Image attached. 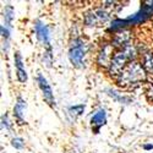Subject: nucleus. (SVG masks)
<instances>
[{
	"mask_svg": "<svg viewBox=\"0 0 153 153\" xmlns=\"http://www.w3.org/2000/svg\"><path fill=\"white\" fill-rule=\"evenodd\" d=\"M107 124V113L103 108L98 109L91 118V127L93 132H99L100 127H103Z\"/></svg>",
	"mask_w": 153,
	"mask_h": 153,
	"instance_id": "obj_10",
	"label": "nucleus"
},
{
	"mask_svg": "<svg viewBox=\"0 0 153 153\" xmlns=\"http://www.w3.org/2000/svg\"><path fill=\"white\" fill-rule=\"evenodd\" d=\"M1 129L4 130H10V121H9V117L6 115H3L1 117Z\"/></svg>",
	"mask_w": 153,
	"mask_h": 153,
	"instance_id": "obj_18",
	"label": "nucleus"
},
{
	"mask_svg": "<svg viewBox=\"0 0 153 153\" xmlns=\"http://www.w3.org/2000/svg\"><path fill=\"white\" fill-rule=\"evenodd\" d=\"M37 82H38V86H39L41 91H42V94H43V98L47 103L50 105V107H55V98H54V93H53V90L50 85L48 83L47 79L42 74H38L37 76Z\"/></svg>",
	"mask_w": 153,
	"mask_h": 153,
	"instance_id": "obj_6",
	"label": "nucleus"
},
{
	"mask_svg": "<svg viewBox=\"0 0 153 153\" xmlns=\"http://www.w3.org/2000/svg\"><path fill=\"white\" fill-rule=\"evenodd\" d=\"M145 148H146V149H148V148H153V146H151V145H148V146H145Z\"/></svg>",
	"mask_w": 153,
	"mask_h": 153,
	"instance_id": "obj_19",
	"label": "nucleus"
},
{
	"mask_svg": "<svg viewBox=\"0 0 153 153\" xmlns=\"http://www.w3.org/2000/svg\"><path fill=\"white\" fill-rule=\"evenodd\" d=\"M114 54H115V53H114V47L110 43H105L103 47L100 48L99 53H98V56H97L98 65L109 69Z\"/></svg>",
	"mask_w": 153,
	"mask_h": 153,
	"instance_id": "obj_7",
	"label": "nucleus"
},
{
	"mask_svg": "<svg viewBox=\"0 0 153 153\" xmlns=\"http://www.w3.org/2000/svg\"><path fill=\"white\" fill-rule=\"evenodd\" d=\"M153 16V0L151 1H145L143 5L141 6L136 14L126 17V19H118V20H114L111 23H110V27L108 31L110 32H119L121 30H124L125 27L127 26H132V25H138V23H142L145 22L146 20L151 19Z\"/></svg>",
	"mask_w": 153,
	"mask_h": 153,
	"instance_id": "obj_1",
	"label": "nucleus"
},
{
	"mask_svg": "<svg viewBox=\"0 0 153 153\" xmlns=\"http://www.w3.org/2000/svg\"><path fill=\"white\" fill-rule=\"evenodd\" d=\"M136 53H137L136 48L130 44L123 49H119L118 52H115V54L113 56V60H111V64L108 69L109 74L114 76V77H118L127 64L134 61L132 59L136 56Z\"/></svg>",
	"mask_w": 153,
	"mask_h": 153,
	"instance_id": "obj_3",
	"label": "nucleus"
},
{
	"mask_svg": "<svg viewBox=\"0 0 153 153\" xmlns=\"http://www.w3.org/2000/svg\"><path fill=\"white\" fill-rule=\"evenodd\" d=\"M12 19H14V7L7 5L4 10V26L10 28V23L12 22Z\"/></svg>",
	"mask_w": 153,
	"mask_h": 153,
	"instance_id": "obj_14",
	"label": "nucleus"
},
{
	"mask_svg": "<svg viewBox=\"0 0 153 153\" xmlns=\"http://www.w3.org/2000/svg\"><path fill=\"white\" fill-rule=\"evenodd\" d=\"M88 45L82 38H75L70 44L69 59L75 68L82 69L85 66V56L87 53Z\"/></svg>",
	"mask_w": 153,
	"mask_h": 153,
	"instance_id": "obj_4",
	"label": "nucleus"
},
{
	"mask_svg": "<svg viewBox=\"0 0 153 153\" xmlns=\"http://www.w3.org/2000/svg\"><path fill=\"white\" fill-rule=\"evenodd\" d=\"M83 110H85V105L83 104H80V105H74V107H71L70 109H69V115L71 117V118H77V117H80L81 114L83 113Z\"/></svg>",
	"mask_w": 153,
	"mask_h": 153,
	"instance_id": "obj_15",
	"label": "nucleus"
},
{
	"mask_svg": "<svg viewBox=\"0 0 153 153\" xmlns=\"http://www.w3.org/2000/svg\"><path fill=\"white\" fill-rule=\"evenodd\" d=\"M15 59V66H16V76H17V80L20 82H26L27 81V72L25 70L23 66V61H22V56L20 54V52H16L14 55Z\"/></svg>",
	"mask_w": 153,
	"mask_h": 153,
	"instance_id": "obj_12",
	"label": "nucleus"
},
{
	"mask_svg": "<svg viewBox=\"0 0 153 153\" xmlns=\"http://www.w3.org/2000/svg\"><path fill=\"white\" fill-rule=\"evenodd\" d=\"M26 108H27L26 100L22 99L21 97H19L16 104L14 107V117H15V119L17 120V123L20 125H22L25 123V114H26Z\"/></svg>",
	"mask_w": 153,
	"mask_h": 153,
	"instance_id": "obj_11",
	"label": "nucleus"
},
{
	"mask_svg": "<svg viewBox=\"0 0 153 153\" xmlns=\"http://www.w3.org/2000/svg\"><path fill=\"white\" fill-rule=\"evenodd\" d=\"M142 66H143L146 72L153 75V53H146L143 55Z\"/></svg>",
	"mask_w": 153,
	"mask_h": 153,
	"instance_id": "obj_13",
	"label": "nucleus"
},
{
	"mask_svg": "<svg viewBox=\"0 0 153 153\" xmlns=\"http://www.w3.org/2000/svg\"><path fill=\"white\" fill-rule=\"evenodd\" d=\"M52 48H47V50L44 52V56H43V60L44 62L47 64V66H50L52 65Z\"/></svg>",
	"mask_w": 153,
	"mask_h": 153,
	"instance_id": "obj_17",
	"label": "nucleus"
},
{
	"mask_svg": "<svg viewBox=\"0 0 153 153\" xmlns=\"http://www.w3.org/2000/svg\"><path fill=\"white\" fill-rule=\"evenodd\" d=\"M11 146L14 148H16V149H22L25 147V141L21 137H15V138H12Z\"/></svg>",
	"mask_w": 153,
	"mask_h": 153,
	"instance_id": "obj_16",
	"label": "nucleus"
},
{
	"mask_svg": "<svg viewBox=\"0 0 153 153\" xmlns=\"http://www.w3.org/2000/svg\"><path fill=\"white\" fill-rule=\"evenodd\" d=\"M34 31H36V34H37V38L44 47L47 48H50V36H49V30L45 25L37 20L34 22Z\"/></svg>",
	"mask_w": 153,
	"mask_h": 153,
	"instance_id": "obj_8",
	"label": "nucleus"
},
{
	"mask_svg": "<svg viewBox=\"0 0 153 153\" xmlns=\"http://www.w3.org/2000/svg\"><path fill=\"white\" fill-rule=\"evenodd\" d=\"M131 39V33L129 31H126V30H121L119 32H117L115 34H114L113 37V39L110 42V44L114 47V48H125L129 45V42Z\"/></svg>",
	"mask_w": 153,
	"mask_h": 153,
	"instance_id": "obj_9",
	"label": "nucleus"
},
{
	"mask_svg": "<svg viewBox=\"0 0 153 153\" xmlns=\"http://www.w3.org/2000/svg\"><path fill=\"white\" fill-rule=\"evenodd\" d=\"M110 20V14L104 9H93L86 12L85 25L88 27H102Z\"/></svg>",
	"mask_w": 153,
	"mask_h": 153,
	"instance_id": "obj_5",
	"label": "nucleus"
},
{
	"mask_svg": "<svg viewBox=\"0 0 153 153\" xmlns=\"http://www.w3.org/2000/svg\"><path fill=\"white\" fill-rule=\"evenodd\" d=\"M146 80V71L143 66L137 61H131L125 66V69L120 72L117 77L119 86L129 87L131 85H137Z\"/></svg>",
	"mask_w": 153,
	"mask_h": 153,
	"instance_id": "obj_2",
	"label": "nucleus"
}]
</instances>
